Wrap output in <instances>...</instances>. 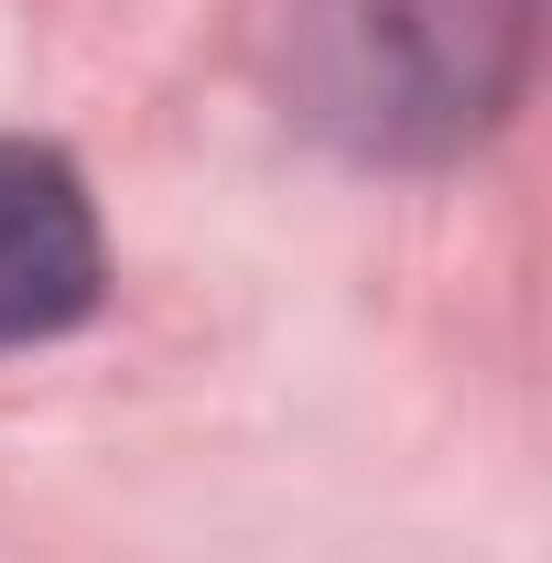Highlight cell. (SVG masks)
I'll list each match as a JSON object with an SVG mask.
<instances>
[{"label":"cell","instance_id":"6da1fadb","mask_svg":"<svg viewBox=\"0 0 552 563\" xmlns=\"http://www.w3.org/2000/svg\"><path fill=\"white\" fill-rule=\"evenodd\" d=\"M542 0H261L250 55L281 120L346 163H455L531 76Z\"/></svg>","mask_w":552,"mask_h":563},{"label":"cell","instance_id":"7a4b0ae2","mask_svg":"<svg viewBox=\"0 0 552 563\" xmlns=\"http://www.w3.org/2000/svg\"><path fill=\"white\" fill-rule=\"evenodd\" d=\"M98 292H109V250L76 163L44 141H0V347H44L87 325Z\"/></svg>","mask_w":552,"mask_h":563}]
</instances>
